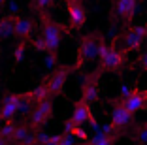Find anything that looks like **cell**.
<instances>
[{"instance_id": "6da1fadb", "label": "cell", "mask_w": 147, "mask_h": 145, "mask_svg": "<svg viewBox=\"0 0 147 145\" xmlns=\"http://www.w3.org/2000/svg\"><path fill=\"white\" fill-rule=\"evenodd\" d=\"M38 15H40V38L43 40V43L47 47V53H59V47H61L68 30L59 21L51 19L47 11L38 13Z\"/></svg>"}, {"instance_id": "7a4b0ae2", "label": "cell", "mask_w": 147, "mask_h": 145, "mask_svg": "<svg viewBox=\"0 0 147 145\" xmlns=\"http://www.w3.org/2000/svg\"><path fill=\"white\" fill-rule=\"evenodd\" d=\"M126 53L123 49H117L115 43H106L104 38L100 40L98 47V70L104 72H121L126 62Z\"/></svg>"}, {"instance_id": "3957f363", "label": "cell", "mask_w": 147, "mask_h": 145, "mask_svg": "<svg viewBox=\"0 0 147 145\" xmlns=\"http://www.w3.org/2000/svg\"><path fill=\"white\" fill-rule=\"evenodd\" d=\"M100 32H89L81 38L79 42V47H78V59H76V66L74 68L79 70L83 68L87 62L91 60H98V47H100Z\"/></svg>"}, {"instance_id": "277c9868", "label": "cell", "mask_w": 147, "mask_h": 145, "mask_svg": "<svg viewBox=\"0 0 147 145\" xmlns=\"http://www.w3.org/2000/svg\"><path fill=\"white\" fill-rule=\"evenodd\" d=\"M74 66L70 64H62V66H57L51 74H47V77L43 79V83L47 85V90H49V96H61L64 92V87H66V81H68V76L72 74Z\"/></svg>"}, {"instance_id": "5b68a950", "label": "cell", "mask_w": 147, "mask_h": 145, "mask_svg": "<svg viewBox=\"0 0 147 145\" xmlns=\"http://www.w3.org/2000/svg\"><path fill=\"white\" fill-rule=\"evenodd\" d=\"M111 104H119L126 111H130L132 115L140 113V111H147V89H132V92L125 98H115Z\"/></svg>"}, {"instance_id": "8992f818", "label": "cell", "mask_w": 147, "mask_h": 145, "mask_svg": "<svg viewBox=\"0 0 147 145\" xmlns=\"http://www.w3.org/2000/svg\"><path fill=\"white\" fill-rule=\"evenodd\" d=\"M70 119H72L76 124H79V126H83V124H89V126H91L94 132H100L98 121H96L94 115H92V107H91V104L85 102V100H81V98H79L78 102L74 104L72 117H70Z\"/></svg>"}, {"instance_id": "52a82bcc", "label": "cell", "mask_w": 147, "mask_h": 145, "mask_svg": "<svg viewBox=\"0 0 147 145\" xmlns=\"http://www.w3.org/2000/svg\"><path fill=\"white\" fill-rule=\"evenodd\" d=\"M51 117H53V100L47 98V100H43V102L36 104V107L32 109L30 117H28V124H30V128L34 132H40L42 126L47 124Z\"/></svg>"}, {"instance_id": "ba28073f", "label": "cell", "mask_w": 147, "mask_h": 145, "mask_svg": "<svg viewBox=\"0 0 147 145\" xmlns=\"http://www.w3.org/2000/svg\"><path fill=\"white\" fill-rule=\"evenodd\" d=\"M100 76H102V72L98 68L85 76L81 83V100L92 104L100 98Z\"/></svg>"}, {"instance_id": "9c48e42d", "label": "cell", "mask_w": 147, "mask_h": 145, "mask_svg": "<svg viewBox=\"0 0 147 145\" xmlns=\"http://www.w3.org/2000/svg\"><path fill=\"white\" fill-rule=\"evenodd\" d=\"M66 4V13H68V21L72 30H79L87 23V9L81 0H64Z\"/></svg>"}, {"instance_id": "30bf717a", "label": "cell", "mask_w": 147, "mask_h": 145, "mask_svg": "<svg viewBox=\"0 0 147 145\" xmlns=\"http://www.w3.org/2000/svg\"><path fill=\"white\" fill-rule=\"evenodd\" d=\"M19 106H21L19 92H6L0 102V123L15 121V115L19 113Z\"/></svg>"}, {"instance_id": "8fae6325", "label": "cell", "mask_w": 147, "mask_h": 145, "mask_svg": "<svg viewBox=\"0 0 147 145\" xmlns=\"http://www.w3.org/2000/svg\"><path fill=\"white\" fill-rule=\"evenodd\" d=\"M145 40H147V36H145V26H143V25L130 26V28L125 32V49H123V51H125V53L140 51Z\"/></svg>"}, {"instance_id": "7c38bea8", "label": "cell", "mask_w": 147, "mask_h": 145, "mask_svg": "<svg viewBox=\"0 0 147 145\" xmlns=\"http://www.w3.org/2000/svg\"><path fill=\"white\" fill-rule=\"evenodd\" d=\"M132 123H134V115H132L130 111H126L123 106H119V104H113L111 121H109V124L115 128L117 132L125 134V130L132 126Z\"/></svg>"}, {"instance_id": "4fadbf2b", "label": "cell", "mask_w": 147, "mask_h": 145, "mask_svg": "<svg viewBox=\"0 0 147 145\" xmlns=\"http://www.w3.org/2000/svg\"><path fill=\"white\" fill-rule=\"evenodd\" d=\"M138 6H140V0H113V13L125 25H128L134 19L136 11H138Z\"/></svg>"}, {"instance_id": "5bb4252c", "label": "cell", "mask_w": 147, "mask_h": 145, "mask_svg": "<svg viewBox=\"0 0 147 145\" xmlns=\"http://www.w3.org/2000/svg\"><path fill=\"white\" fill-rule=\"evenodd\" d=\"M32 32H34V21L23 15H15V26H13V34L21 42H30Z\"/></svg>"}, {"instance_id": "9a60e30c", "label": "cell", "mask_w": 147, "mask_h": 145, "mask_svg": "<svg viewBox=\"0 0 147 145\" xmlns=\"http://www.w3.org/2000/svg\"><path fill=\"white\" fill-rule=\"evenodd\" d=\"M13 26H15V15L8 13L4 17H0V43L9 40V38H15Z\"/></svg>"}, {"instance_id": "2e32d148", "label": "cell", "mask_w": 147, "mask_h": 145, "mask_svg": "<svg viewBox=\"0 0 147 145\" xmlns=\"http://www.w3.org/2000/svg\"><path fill=\"white\" fill-rule=\"evenodd\" d=\"M121 136H115V134H104V132H96L92 138H89L87 141L78 145H115V141Z\"/></svg>"}, {"instance_id": "e0dca14e", "label": "cell", "mask_w": 147, "mask_h": 145, "mask_svg": "<svg viewBox=\"0 0 147 145\" xmlns=\"http://www.w3.org/2000/svg\"><path fill=\"white\" fill-rule=\"evenodd\" d=\"M64 132L70 134V136H74V138H78L79 143H83V141L89 140V132H85V130H83L79 124H76L72 119H68V121L64 123Z\"/></svg>"}, {"instance_id": "ac0fdd59", "label": "cell", "mask_w": 147, "mask_h": 145, "mask_svg": "<svg viewBox=\"0 0 147 145\" xmlns=\"http://www.w3.org/2000/svg\"><path fill=\"white\" fill-rule=\"evenodd\" d=\"M15 128H17L15 121H8V123H4L2 126H0V136L4 138V140L8 141L9 145H11V140H13V132H15Z\"/></svg>"}, {"instance_id": "d6986e66", "label": "cell", "mask_w": 147, "mask_h": 145, "mask_svg": "<svg viewBox=\"0 0 147 145\" xmlns=\"http://www.w3.org/2000/svg\"><path fill=\"white\" fill-rule=\"evenodd\" d=\"M132 140L136 141V145H142V143H147V126L145 124H140V126L134 128V132H132Z\"/></svg>"}, {"instance_id": "ffe728a7", "label": "cell", "mask_w": 147, "mask_h": 145, "mask_svg": "<svg viewBox=\"0 0 147 145\" xmlns=\"http://www.w3.org/2000/svg\"><path fill=\"white\" fill-rule=\"evenodd\" d=\"M26 45H28V42H21V40H19L17 47L13 49V62H15V64H21L23 60H25V55H26Z\"/></svg>"}, {"instance_id": "44dd1931", "label": "cell", "mask_w": 147, "mask_h": 145, "mask_svg": "<svg viewBox=\"0 0 147 145\" xmlns=\"http://www.w3.org/2000/svg\"><path fill=\"white\" fill-rule=\"evenodd\" d=\"M51 4H53V0H32V9L36 13H43L51 8Z\"/></svg>"}, {"instance_id": "7402d4cb", "label": "cell", "mask_w": 147, "mask_h": 145, "mask_svg": "<svg viewBox=\"0 0 147 145\" xmlns=\"http://www.w3.org/2000/svg\"><path fill=\"white\" fill-rule=\"evenodd\" d=\"M57 62H59V55H57V53H45V60H43V64H45V68L49 70V74L57 68Z\"/></svg>"}, {"instance_id": "603a6c76", "label": "cell", "mask_w": 147, "mask_h": 145, "mask_svg": "<svg viewBox=\"0 0 147 145\" xmlns=\"http://www.w3.org/2000/svg\"><path fill=\"white\" fill-rule=\"evenodd\" d=\"M78 138H74V136H70V134H62V138H61V145H78Z\"/></svg>"}, {"instance_id": "cb8c5ba5", "label": "cell", "mask_w": 147, "mask_h": 145, "mask_svg": "<svg viewBox=\"0 0 147 145\" xmlns=\"http://www.w3.org/2000/svg\"><path fill=\"white\" fill-rule=\"evenodd\" d=\"M138 64H140V68H142V70H145V72H147V49H143V51L140 53Z\"/></svg>"}, {"instance_id": "d4e9b609", "label": "cell", "mask_w": 147, "mask_h": 145, "mask_svg": "<svg viewBox=\"0 0 147 145\" xmlns=\"http://www.w3.org/2000/svg\"><path fill=\"white\" fill-rule=\"evenodd\" d=\"M0 145H9V143H8V141H6V140H4L2 136H0Z\"/></svg>"}, {"instance_id": "484cf974", "label": "cell", "mask_w": 147, "mask_h": 145, "mask_svg": "<svg viewBox=\"0 0 147 145\" xmlns=\"http://www.w3.org/2000/svg\"><path fill=\"white\" fill-rule=\"evenodd\" d=\"M4 4H6V0H0V8H2Z\"/></svg>"}, {"instance_id": "4316f807", "label": "cell", "mask_w": 147, "mask_h": 145, "mask_svg": "<svg viewBox=\"0 0 147 145\" xmlns=\"http://www.w3.org/2000/svg\"><path fill=\"white\" fill-rule=\"evenodd\" d=\"M143 26H145V36H147V23H145V25H143Z\"/></svg>"}, {"instance_id": "83f0119b", "label": "cell", "mask_w": 147, "mask_h": 145, "mask_svg": "<svg viewBox=\"0 0 147 145\" xmlns=\"http://www.w3.org/2000/svg\"><path fill=\"white\" fill-rule=\"evenodd\" d=\"M143 124H145V126H147V121H145V123H143Z\"/></svg>"}, {"instance_id": "f1b7e54d", "label": "cell", "mask_w": 147, "mask_h": 145, "mask_svg": "<svg viewBox=\"0 0 147 145\" xmlns=\"http://www.w3.org/2000/svg\"><path fill=\"white\" fill-rule=\"evenodd\" d=\"M19 145H26V143H19Z\"/></svg>"}, {"instance_id": "f546056e", "label": "cell", "mask_w": 147, "mask_h": 145, "mask_svg": "<svg viewBox=\"0 0 147 145\" xmlns=\"http://www.w3.org/2000/svg\"><path fill=\"white\" fill-rule=\"evenodd\" d=\"M142 145H147V143H142Z\"/></svg>"}]
</instances>
